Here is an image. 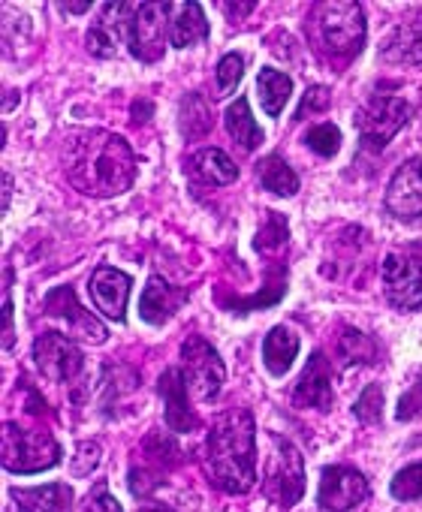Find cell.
I'll list each match as a JSON object with an SVG mask.
<instances>
[{"instance_id":"obj_35","label":"cell","mask_w":422,"mask_h":512,"mask_svg":"<svg viewBox=\"0 0 422 512\" xmlns=\"http://www.w3.org/2000/svg\"><path fill=\"white\" fill-rule=\"evenodd\" d=\"M97 464H100V446H97V443H82V446L76 449L73 473H76V476H88Z\"/></svg>"},{"instance_id":"obj_38","label":"cell","mask_w":422,"mask_h":512,"mask_svg":"<svg viewBox=\"0 0 422 512\" xmlns=\"http://www.w3.org/2000/svg\"><path fill=\"white\" fill-rule=\"evenodd\" d=\"M419 410H422V383H416V386L398 401V419H401V422H404V419H413Z\"/></svg>"},{"instance_id":"obj_4","label":"cell","mask_w":422,"mask_h":512,"mask_svg":"<svg viewBox=\"0 0 422 512\" xmlns=\"http://www.w3.org/2000/svg\"><path fill=\"white\" fill-rule=\"evenodd\" d=\"M61 461V446L49 431H28L16 422L4 425V467L13 473H40Z\"/></svg>"},{"instance_id":"obj_28","label":"cell","mask_w":422,"mask_h":512,"mask_svg":"<svg viewBox=\"0 0 422 512\" xmlns=\"http://www.w3.org/2000/svg\"><path fill=\"white\" fill-rule=\"evenodd\" d=\"M305 145L320 157H335L341 148V130L335 124H317L305 133Z\"/></svg>"},{"instance_id":"obj_24","label":"cell","mask_w":422,"mask_h":512,"mask_svg":"<svg viewBox=\"0 0 422 512\" xmlns=\"http://www.w3.org/2000/svg\"><path fill=\"white\" fill-rule=\"evenodd\" d=\"M257 91H260V103L266 109V115L278 118L293 94V82L287 73L275 70V67H263L260 70V79H257Z\"/></svg>"},{"instance_id":"obj_39","label":"cell","mask_w":422,"mask_h":512,"mask_svg":"<svg viewBox=\"0 0 422 512\" xmlns=\"http://www.w3.org/2000/svg\"><path fill=\"white\" fill-rule=\"evenodd\" d=\"M221 10H224L227 16H233V19H242V16H248V13H254V4H221Z\"/></svg>"},{"instance_id":"obj_11","label":"cell","mask_w":422,"mask_h":512,"mask_svg":"<svg viewBox=\"0 0 422 512\" xmlns=\"http://www.w3.org/2000/svg\"><path fill=\"white\" fill-rule=\"evenodd\" d=\"M46 317L64 323L67 335H79V338H85L91 344L106 341V326L76 302V293L70 287H58V290H52L46 296Z\"/></svg>"},{"instance_id":"obj_21","label":"cell","mask_w":422,"mask_h":512,"mask_svg":"<svg viewBox=\"0 0 422 512\" xmlns=\"http://www.w3.org/2000/svg\"><path fill=\"white\" fill-rule=\"evenodd\" d=\"M386 64H422V22H401L380 46Z\"/></svg>"},{"instance_id":"obj_40","label":"cell","mask_w":422,"mask_h":512,"mask_svg":"<svg viewBox=\"0 0 422 512\" xmlns=\"http://www.w3.org/2000/svg\"><path fill=\"white\" fill-rule=\"evenodd\" d=\"M61 10H64V13H88L91 4H61Z\"/></svg>"},{"instance_id":"obj_33","label":"cell","mask_w":422,"mask_h":512,"mask_svg":"<svg viewBox=\"0 0 422 512\" xmlns=\"http://www.w3.org/2000/svg\"><path fill=\"white\" fill-rule=\"evenodd\" d=\"M329 106H332V94H329V88H323V85H314V88H308V91H305V97H302V103H299V112H296V118L302 121L305 115L326 112Z\"/></svg>"},{"instance_id":"obj_7","label":"cell","mask_w":422,"mask_h":512,"mask_svg":"<svg viewBox=\"0 0 422 512\" xmlns=\"http://www.w3.org/2000/svg\"><path fill=\"white\" fill-rule=\"evenodd\" d=\"M181 374L187 380V389L199 398V401H211L218 398L221 386H224V362L218 356V350L211 347L205 338L193 335L181 344Z\"/></svg>"},{"instance_id":"obj_37","label":"cell","mask_w":422,"mask_h":512,"mask_svg":"<svg viewBox=\"0 0 422 512\" xmlns=\"http://www.w3.org/2000/svg\"><path fill=\"white\" fill-rule=\"evenodd\" d=\"M157 485H160V473H151V470H130V491H133L136 497H148Z\"/></svg>"},{"instance_id":"obj_19","label":"cell","mask_w":422,"mask_h":512,"mask_svg":"<svg viewBox=\"0 0 422 512\" xmlns=\"http://www.w3.org/2000/svg\"><path fill=\"white\" fill-rule=\"evenodd\" d=\"M169 43L175 49H190L208 40V22L199 4H169Z\"/></svg>"},{"instance_id":"obj_36","label":"cell","mask_w":422,"mask_h":512,"mask_svg":"<svg viewBox=\"0 0 422 512\" xmlns=\"http://www.w3.org/2000/svg\"><path fill=\"white\" fill-rule=\"evenodd\" d=\"M4 350H13V335H16V329H13V296H10V284H13V269H7V275H4Z\"/></svg>"},{"instance_id":"obj_17","label":"cell","mask_w":422,"mask_h":512,"mask_svg":"<svg viewBox=\"0 0 422 512\" xmlns=\"http://www.w3.org/2000/svg\"><path fill=\"white\" fill-rule=\"evenodd\" d=\"M160 395L166 401V425L172 431L184 434V431H193L199 425L196 413L187 404V380H184L181 368L163 371V377H160Z\"/></svg>"},{"instance_id":"obj_8","label":"cell","mask_w":422,"mask_h":512,"mask_svg":"<svg viewBox=\"0 0 422 512\" xmlns=\"http://www.w3.org/2000/svg\"><path fill=\"white\" fill-rule=\"evenodd\" d=\"M169 13V4H130V16L124 25V40L130 46V55L151 64L163 55V19Z\"/></svg>"},{"instance_id":"obj_30","label":"cell","mask_w":422,"mask_h":512,"mask_svg":"<svg viewBox=\"0 0 422 512\" xmlns=\"http://www.w3.org/2000/svg\"><path fill=\"white\" fill-rule=\"evenodd\" d=\"M353 413H356V419L365 422V425L380 422V416H383V389H380L377 383L365 386V392H362L359 401L353 404Z\"/></svg>"},{"instance_id":"obj_9","label":"cell","mask_w":422,"mask_h":512,"mask_svg":"<svg viewBox=\"0 0 422 512\" xmlns=\"http://www.w3.org/2000/svg\"><path fill=\"white\" fill-rule=\"evenodd\" d=\"M383 290L398 311L422 308V256L389 253L383 263Z\"/></svg>"},{"instance_id":"obj_23","label":"cell","mask_w":422,"mask_h":512,"mask_svg":"<svg viewBox=\"0 0 422 512\" xmlns=\"http://www.w3.org/2000/svg\"><path fill=\"white\" fill-rule=\"evenodd\" d=\"M178 127L187 139H202L215 127V115H211V106L202 94H187L178 106Z\"/></svg>"},{"instance_id":"obj_12","label":"cell","mask_w":422,"mask_h":512,"mask_svg":"<svg viewBox=\"0 0 422 512\" xmlns=\"http://www.w3.org/2000/svg\"><path fill=\"white\" fill-rule=\"evenodd\" d=\"M365 497H368V479L359 470L344 467V464L323 470L317 500L326 512H347V509L359 506Z\"/></svg>"},{"instance_id":"obj_27","label":"cell","mask_w":422,"mask_h":512,"mask_svg":"<svg viewBox=\"0 0 422 512\" xmlns=\"http://www.w3.org/2000/svg\"><path fill=\"white\" fill-rule=\"evenodd\" d=\"M338 356L344 365H374L377 362V344L356 329H344L338 341Z\"/></svg>"},{"instance_id":"obj_2","label":"cell","mask_w":422,"mask_h":512,"mask_svg":"<svg viewBox=\"0 0 422 512\" xmlns=\"http://www.w3.org/2000/svg\"><path fill=\"white\" fill-rule=\"evenodd\" d=\"M205 470L221 491L248 494L257 482V428L251 410H227L205 440Z\"/></svg>"},{"instance_id":"obj_25","label":"cell","mask_w":422,"mask_h":512,"mask_svg":"<svg viewBox=\"0 0 422 512\" xmlns=\"http://www.w3.org/2000/svg\"><path fill=\"white\" fill-rule=\"evenodd\" d=\"M227 130L230 136L245 148V151H254L263 145V130L257 127L254 115H251V106L245 97H239L230 109H227Z\"/></svg>"},{"instance_id":"obj_10","label":"cell","mask_w":422,"mask_h":512,"mask_svg":"<svg viewBox=\"0 0 422 512\" xmlns=\"http://www.w3.org/2000/svg\"><path fill=\"white\" fill-rule=\"evenodd\" d=\"M34 359H37V368L55 383H70L73 377H79L85 365L79 344L64 332H43L34 341Z\"/></svg>"},{"instance_id":"obj_32","label":"cell","mask_w":422,"mask_h":512,"mask_svg":"<svg viewBox=\"0 0 422 512\" xmlns=\"http://www.w3.org/2000/svg\"><path fill=\"white\" fill-rule=\"evenodd\" d=\"M392 497H398V500L422 497V464H410L392 479Z\"/></svg>"},{"instance_id":"obj_41","label":"cell","mask_w":422,"mask_h":512,"mask_svg":"<svg viewBox=\"0 0 422 512\" xmlns=\"http://www.w3.org/2000/svg\"><path fill=\"white\" fill-rule=\"evenodd\" d=\"M4 187H7V193H4V211H7L10 208V190H13V178L10 175L4 178Z\"/></svg>"},{"instance_id":"obj_26","label":"cell","mask_w":422,"mask_h":512,"mask_svg":"<svg viewBox=\"0 0 422 512\" xmlns=\"http://www.w3.org/2000/svg\"><path fill=\"white\" fill-rule=\"evenodd\" d=\"M257 175H260L263 190H269V193L293 196V193L299 190V175H296V172L287 166V160H284V157H278V154L266 157V160L257 166Z\"/></svg>"},{"instance_id":"obj_16","label":"cell","mask_w":422,"mask_h":512,"mask_svg":"<svg viewBox=\"0 0 422 512\" xmlns=\"http://www.w3.org/2000/svg\"><path fill=\"white\" fill-rule=\"evenodd\" d=\"M187 302V290L184 287H172L166 284L163 278H151L148 287L142 290V299H139V314L145 323L151 326H163L166 320H172L181 305Z\"/></svg>"},{"instance_id":"obj_6","label":"cell","mask_w":422,"mask_h":512,"mask_svg":"<svg viewBox=\"0 0 422 512\" xmlns=\"http://www.w3.org/2000/svg\"><path fill=\"white\" fill-rule=\"evenodd\" d=\"M410 121V106L398 97H371L353 118L362 148L365 151H383L386 142Z\"/></svg>"},{"instance_id":"obj_14","label":"cell","mask_w":422,"mask_h":512,"mask_svg":"<svg viewBox=\"0 0 422 512\" xmlns=\"http://www.w3.org/2000/svg\"><path fill=\"white\" fill-rule=\"evenodd\" d=\"M88 290H91V299H94L100 314H106L115 323H121L127 317V299H130V290H133L130 275H124L121 269H112V266H100L91 275Z\"/></svg>"},{"instance_id":"obj_5","label":"cell","mask_w":422,"mask_h":512,"mask_svg":"<svg viewBox=\"0 0 422 512\" xmlns=\"http://www.w3.org/2000/svg\"><path fill=\"white\" fill-rule=\"evenodd\" d=\"M272 443V455L266 461V479H263V491L266 497H272L281 506H293L299 503L302 491H305V464L302 455L293 443L281 440V437H269Z\"/></svg>"},{"instance_id":"obj_42","label":"cell","mask_w":422,"mask_h":512,"mask_svg":"<svg viewBox=\"0 0 422 512\" xmlns=\"http://www.w3.org/2000/svg\"><path fill=\"white\" fill-rule=\"evenodd\" d=\"M142 512H172L169 506H142Z\"/></svg>"},{"instance_id":"obj_1","label":"cell","mask_w":422,"mask_h":512,"mask_svg":"<svg viewBox=\"0 0 422 512\" xmlns=\"http://www.w3.org/2000/svg\"><path fill=\"white\" fill-rule=\"evenodd\" d=\"M64 172L88 196H118L133 187L136 154L109 130H76L64 139Z\"/></svg>"},{"instance_id":"obj_34","label":"cell","mask_w":422,"mask_h":512,"mask_svg":"<svg viewBox=\"0 0 422 512\" xmlns=\"http://www.w3.org/2000/svg\"><path fill=\"white\" fill-rule=\"evenodd\" d=\"M85 512H124V506L109 494L106 482H97L94 491H91L88 500H85Z\"/></svg>"},{"instance_id":"obj_20","label":"cell","mask_w":422,"mask_h":512,"mask_svg":"<svg viewBox=\"0 0 422 512\" xmlns=\"http://www.w3.org/2000/svg\"><path fill=\"white\" fill-rule=\"evenodd\" d=\"M187 172L193 181L208 184V187H224L239 178L236 163L221 151V148H202L187 160Z\"/></svg>"},{"instance_id":"obj_22","label":"cell","mask_w":422,"mask_h":512,"mask_svg":"<svg viewBox=\"0 0 422 512\" xmlns=\"http://www.w3.org/2000/svg\"><path fill=\"white\" fill-rule=\"evenodd\" d=\"M299 353V335L287 326H275L263 341V362L275 377H284Z\"/></svg>"},{"instance_id":"obj_15","label":"cell","mask_w":422,"mask_h":512,"mask_svg":"<svg viewBox=\"0 0 422 512\" xmlns=\"http://www.w3.org/2000/svg\"><path fill=\"white\" fill-rule=\"evenodd\" d=\"M335 401L332 395V365L323 353H314L308 359V368L302 374V380L296 383V392H293V404L308 410H329Z\"/></svg>"},{"instance_id":"obj_31","label":"cell","mask_w":422,"mask_h":512,"mask_svg":"<svg viewBox=\"0 0 422 512\" xmlns=\"http://www.w3.org/2000/svg\"><path fill=\"white\" fill-rule=\"evenodd\" d=\"M242 76H245V58L236 55V52L224 55L221 64H218V88H221V97L233 94L236 85L242 82Z\"/></svg>"},{"instance_id":"obj_3","label":"cell","mask_w":422,"mask_h":512,"mask_svg":"<svg viewBox=\"0 0 422 512\" xmlns=\"http://www.w3.org/2000/svg\"><path fill=\"white\" fill-rule=\"evenodd\" d=\"M314 40L317 49L332 61H350L365 46V16L353 0H332L314 10Z\"/></svg>"},{"instance_id":"obj_18","label":"cell","mask_w":422,"mask_h":512,"mask_svg":"<svg viewBox=\"0 0 422 512\" xmlns=\"http://www.w3.org/2000/svg\"><path fill=\"white\" fill-rule=\"evenodd\" d=\"M19 512H73V488L67 482H49L10 491Z\"/></svg>"},{"instance_id":"obj_13","label":"cell","mask_w":422,"mask_h":512,"mask_svg":"<svg viewBox=\"0 0 422 512\" xmlns=\"http://www.w3.org/2000/svg\"><path fill=\"white\" fill-rule=\"evenodd\" d=\"M386 208L398 220H419L422 217V157L407 160L389 181Z\"/></svg>"},{"instance_id":"obj_29","label":"cell","mask_w":422,"mask_h":512,"mask_svg":"<svg viewBox=\"0 0 422 512\" xmlns=\"http://www.w3.org/2000/svg\"><path fill=\"white\" fill-rule=\"evenodd\" d=\"M254 244H257V250H263V253L281 250V247L287 244V220H284L278 211H269L266 226L260 229V235H257Z\"/></svg>"}]
</instances>
